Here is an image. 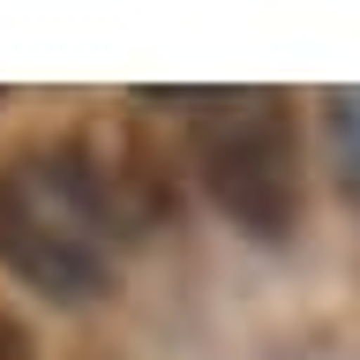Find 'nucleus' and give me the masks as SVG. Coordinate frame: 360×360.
Returning a JSON list of instances; mask_svg holds the SVG:
<instances>
[{
    "label": "nucleus",
    "mask_w": 360,
    "mask_h": 360,
    "mask_svg": "<svg viewBox=\"0 0 360 360\" xmlns=\"http://www.w3.org/2000/svg\"><path fill=\"white\" fill-rule=\"evenodd\" d=\"M143 105H180L195 135L202 188L248 240H285L300 218V143L278 90H135Z\"/></svg>",
    "instance_id": "obj_1"
},
{
    "label": "nucleus",
    "mask_w": 360,
    "mask_h": 360,
    "mask_svg": "<svg viewBox=\"0 0 360 360\" xmlns=\"http://www.w3.org/2000/svg\"><path fill=\"white\" fill-rule=\"evenodd\" d=\"M112 233L98 218V202L83 195L75 158L60 150H22L0 165V263L15 270L30 292L83 308L98 292H112Z\"/></svg>",
    "instance_id": "obj_2"
},
{
    "label": "nucleus",
    "mask_w": 360,
    "mask_h": 360,
    "mask_svg": "<svg viewBox=\"0 0 360 360\" xmlns=\"http://www.w3.org/2000/svg\"><path fill=\"white\" fill-rule=\"evenodd\" d=\"M68 158H75V173H83V195L98 202V218H105L112 240H143L158 225L180 210V188H173V165L143 143L135 120H83V128L68 135Z\"/></svg>",
    "instance_id": "obj_3"
},
{
    "label": "nucleus",
    "mask_w": 360,
    "mask_h": 360,
    "mask_svg": "<svg viewBox=\"0 0 360 360\" xmlns=\"http://www.w3.org/2000/svg\"><path fill=\"white\" fill-rule=\"evenodd\" d=\"M323 128H330V165L345 180V195H360V90L323 98Z\"/></svg>",
    "instance_id": "obj_4"
}]
</instances>
